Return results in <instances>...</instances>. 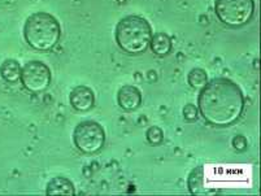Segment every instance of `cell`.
Here are the masks:
<instances>
[{"mask_svg": "<svg viewBox=\"0 0 261 196\" xmlns=\"http://www.w3.org/2000/svg\"><path fill=\"white\" fill-rule=\"evenodd\" d=\"M198 108L208 124L227 127L238 121L244 109L241 87L227 78H215L201 89Z\"/></svg>", "mask_w": 261, "mask_h": 196, "instance_id": "1", "label": "cell"}, {"mask_svg": "<svg viewBox=\"0 0 261 196\" xmlns=\"http://www.w3.org/2000/svg\"><path fill=\"white\" fill-rule=\"evenodd\" d=\"M116 42L129 55H141L147 51L152 39V29L148 21L139 16H126L117 23Z\"/></svg>", "mask_w": 261, "mask_h": 196, "instance_id": "2", "label": "cell"}, {"mask_svg": "<svg viewBox=\"0 0 261 196\" xmlns=\"http://www.w3.org/2000/svg\"><path fill=\"white\" fill-rule=\"evenodd\" d=\"M61 35L60 23L46 12H37L28 17L23 26V37L32 48L37 51H51Z\"/></svg>", "mask_w": 261, "mask_h": 196, "instance_id": "3", "label": "cell"}, {"mask_svg": "<svg viewBox=\"0 0 261 196\" xmlns=\"http://www.w3.org/2000/svg\"><path fill=\"white\" fill-rule=\"evenodd\" d=\"M215 11L224 25L238 29L247 25L255 13L253 0H216Z\"/></svg>", "mask_w": 261, "mask_h": 196, "instance_id": "4", "label": "cell"}, {"mask_svg": "<svg viewBox=\"0 0 261 196\" xmlns=\"http://www.w3.org/2000/svg\"><path fill=\"white\" fill-rule=\"evenodd\" d=\"M73 141L81 152L92 155L99 152L106 145V131L98 122L84 121L75 126Z\"/></svg>", "mask_w": 261, "mask_h": 196, "instance_id": "5", "label": "cell"}, {"mask_svg": "<svg viewBox=\"0 0 261 196\" xmlns=\"http://www.w3.org/2000/svg\"><path fill=\"white\" fill-rule=\"evenodd\" d=\"M21 82L30 93H42L51 83V70L42 61H29L21 69Z\"/></svg>", "mask_w": 261, "mask_h": 196, "instance_id": "6", "label": "cell"}, {"mask_svg": "<svg viewBox=\"0 0 261 196\" xmlns=\"http://www.w3.org/2000/svg\"><path fill=\"white\" fill-rule=\"evenodd\" d=\"M69 100L74 109L80 112H87L95 104L94 91L87 86H77L70 93Z\"/></svg>", "mask_w": 261, "mask_h": 196, "instance_id": "7", "label": "cell"}, {"mask_svg": "<svg viewBox=\"0 0 261 196\" xmlns=\"http://www.w3.org/2000/svg\"><path fill=\"white\" fill-rule=\"evenodd\" d=\"M117 103L123 110L132 112L135 110L142 103V94L135 86H122L117 93Z\"/></svg>", "mask_w": 261, "mask_h": 196, "instance_id": "8", "label": "cell"}, {"mask_svg": "<svg viewBox=\"0 0 261 196\" xmlns=\"http://www.w3.org/2000/svg\"><path fill=\"white\" fill-rule=\"evenodd\" d=\"M47 195H74V185L65 177L52 178L47 185Z\"/></svg>", "mask_w": 261, "mask_h": 196, "instance_id": "9", "label": "cell"}, {"mask_svg": "<svg viewBox=\"0 0 261 196\" xmlns=\"http://www.w3.org/2000/svg\"><path fill=\"white\" fill-rule=\"evenodd\" d=\"M0 75L8 83H16V82H18L21 79L20 64L16 60H12V59L6 60L0 65Z\"/></svg>", "mask_w": 261, "mask_h": 196, "instance_id": "10", "label": "cell"}, {"mask_svg": "<svg viewBox=\"0 0 261 196\" xmlns=\"http://www.w3.org/2000/svg\"><path fill=\"white\" fill-rule=\"evenodd\" d=\"M149 46L156 55L164 56L168 55L172 49V41H170L169 35H167L165 33H156L151 39Z\"/></svg>", "mask_w": 261, "mask_h": 196, "instance_id": "11", "label": "cell"}, {"mask_svg": "<svg viewBox=\"0 0 261 196\" xmlns=\"http://www.w3.org/2000/svg\"><path fill=\"white\" fill-rule=\"evenodd\" d=\"M187 81H189L190 86L194 89H203L205 85L208 83V75L205 70L200 69V68H195L187 75Z\"/></svg>", "mask_w": 261, "mask_h": 196, "instance_id": "12", "label": "cell"}, {"mask_svg": "<svg viewBox=\"0 0 261 196\" xmlns=\"http://www.w3.org/2000/svg\"><path fill=\"white\" fill-rule=\"evenodd\" d=\"M146 136H147V141H148L151 145L158 146V145H160L161 142H163V139H164L163 130H161L160 127H158V126L149 127V129L147 130Z\"/></svg>", "mask_w": 261, "mask_h": 196, "instance_id": "13", "label": "cell"}, {"mask_svg": "<svg viewBox=\"0 0 261 196\" xmlns=\"http://www.w3.org/2000/svg\"><path fill=\"white\" fill-rule=\"evenodd\" d=\"M198 107L194 104H187L186 107L184 108V117L187 121H195L198 119Z\"/></svg>", "mask_w": 261, "mask_h": 196, "instance_id": "14", "label": "cell"}, {"mask_svg": "<svg viewBox=\"0 0 261 196\" xmlns=\"http://www.w3.org/2000/svg\"><path fill=\"white\" fill-rule=\"evenodd\" d=\"M232 146L237 151H244L247 148V141L243 135H237L232 139Z\"/></svg>", "mask_w": 261, "mask_h": 196, "instance_id": "15", "label": "cell"}]
</instances>
